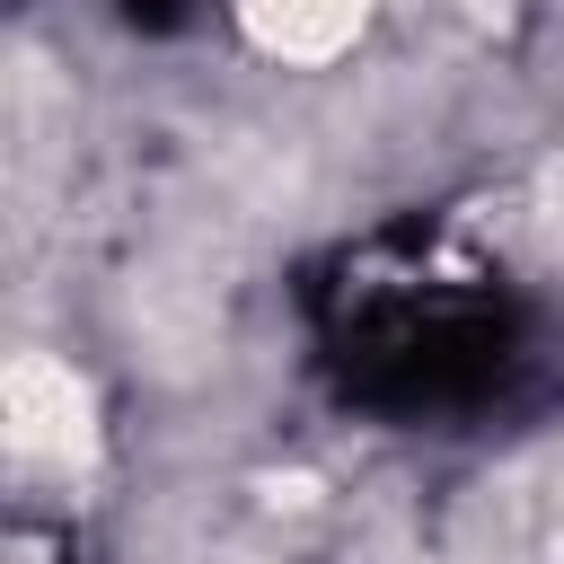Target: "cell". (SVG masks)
<instances>
[{
	"instance_id": "2",
	"label": "cell",
	"mask_w": 564,
	"mask_h": 564,
	"mask_svg": "<svg viewBox=\"0 0 564 564\" xmlns=\"http://www.w3.org/2000/svg\"><path fill=\"white\" fill-rule=\"evenodd\" d=\"M238 9H247V35L282 62H335L370 18V0H238Z\"/></svg>"
},
{
	"instance_id": "3",
	"label": "cell",
	"mask_w": 564,
	"mask_h": 564,
	"mask_svg": "<svg viewBox=\"0 0 564 564\" xmlns=\"http://www.w3.org/2000/svg\"><path fill=\"white\" fill-rule=\"evenodd\" d=\"M546 212H555V220H564V159H555V167H546Z\"/></svg>"
},
{
	"instance_id": "1",
	"label": "cell",
	"mask_w": 564,
	"mask_h": 564,
	"mask_svg": "<svg viewBox=\"0 0 564 564\" xmlns=\"http://www.w3.org/2000/svg\"><path fill=\"white\" fill-rule=\"evenodd\" d=\"M0 405H9V449L35 458V467H79V458L97 449L88 379H79L70 361H53V352H18Z\"/></svg>"
}]
</instances>
